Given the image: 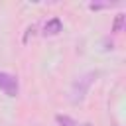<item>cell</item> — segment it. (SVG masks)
Instances as JSON below:
<instances>
[{
	"instance_id": "1",
	"label": "cell",
	"mask_w": 126,
	"mask_h": 126,
	"mask_svg": "<svg viewBox=\"0 0 126 126\" xmlns=\"http://www.w3.org/2000/svg\"><path fill=\"white\" fill-rule=\"evenodd\" d=\"M94 77H96V73H87V75L79 77V79L73 83V87H71V102H73V104H79V102L85 100L87 91H89V87L93 85V79H94Z\"/></svg>"
},
{
	"instance_id": "2",
	"label": "cell",
	"mask_w": 126,
	"mask_h": 126,
	"mask_svg": "<svg viewBox=\"0 0 126 126\" xmlns=\"http://www.w3.org/2000/svg\"><path fill=\"white\" fill-rule=\"evenodd\" d=\"M0 91L6 96H18L20 87H18V79L6 71H0Z\"/></svg>"
},
{
	"instance_id": "3",
	"label": "cell",
	"mask_w": 126,
	"mask_h": 126,
	"mask_svg": "<svg viewBox=\"0 0 126 126\" xmlns=\"http://www.w3.org/2000/svg\"><path fill=\"white\" fill-rule=\"evenodd\" d=\"M61 30H63V26H61V20H59V18H51V20L45 24V28H43V33H45V35H57Z\"/></svg>"
},
{
	"instance_id": "4",
	"label": "cell",
	"mask_w": 126,
	"mask_h": 126,
	"mask_svg": "<svg viewBox=\"0 0 126 126\" xmlns=\"http://www.w3.org/2000/svg\"><path fill=\"white\" fill-rule=\"evenodd\" d=\"M57 124L59 126H81L77 120H73V118H69V116H63V114H57Z\"/></svg>"
},
{
	"instance_id": "5",
	"label": "cell",
	"mask_w": 126,
	"mask_h": 126,
	"mask_svg": "<svg viewBox=\"0 0 126 126\" xmlns=\"http://www.w3.org/2000/svg\"><path fill=\"white\" fill-rule=\"evenodd\" d=\"M114 4H118V2H91L89 8H91V10H100V8H110V6H114Z\"/></svg>"
},
{
	"instance_id": "6",
	"label": "cell",
	"mask_w": 126,
	"mask_h": 126,
	"mask_svg": "<svg viewBox=\"0 0 126 126\" xmlns=\"http://www.w3.org/2000/svg\"><path fill=\"white\" fill-rule=\"evenodd\" d=\"M124 26V14H118L116 20H114V26H112V32H120Z\"/></svg>"
}]
</instances>
